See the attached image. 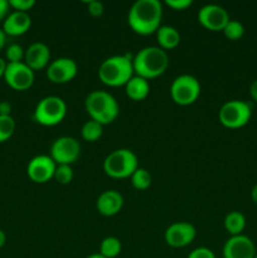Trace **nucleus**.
<instances>
[{
  "mask_svg": "<svg viewBox=\"0 0 257 258\" xmlns=\"http://www.w3.org/2000/svg\"><path fill=\"white\" fill-rule=\"evenodd\" d=\"M163 18V5L159 0H138L131 5L127 23L131 29L140 35L156 33Z\"/></svg>",
  "mask_w": 257,
  "mask_h": 258,
  "instance_id": "obj_1",
  "label": "nucleus"
},
{
  "mask_svg": "<svg viewBox=\"0 0 257 258\" xmlns=\"http://www.w3.org/2000/svg\"><path fill=\"white\" fill-rule=\"evenodd\" d=\"M134 73L151 80L163 75L169 67V55L166 50L156 45H150L139 50L133 58Z\"/></svg>",
  "mask_w": 257,
  "mask_h": 258,
  "instance_id": "obj_2",
  "label": "nucleus"
},
{
  "mask_svg": "<svg viewBox=\"0 0 257 258\" xmlns=\"http://www.w3.org/2000/svg\"><path fill=\"white\" fill-rule=\"evenodd\" d=\"M134 76L133 58L128 54L112 55L103 60L98 67V78L110 87L125 86Z\"/></svg>",
  "mask_w": 257,
  "mask_h": 258,
  "instance_id": "obj_3",
  "label": "nucleus"
},
{
  "mask_svg": "<svg viewBox=\"0 0 257 258\" xmlns=\"http://www.w3.org/2000/svg\"><path fill=\"white\" fill-rule=\"evenodd\" d=\"M85 107L91 120L97 121L101 125L113 122L120 113L117 101L107 91L96 90L88 93L85 100Z\"/></svg>",
  "mask_w": 257,
  "mask_h": 258,
  "instance_id": "obj_4",
  "label": "nucleus"
},
{
  "mask_svg": "<svg viewBox=\"0 0 257 258\" xmlns=\"http://www.w3.org/2000/svg\"><path fill=\"white\" fill-rule=\"evenodd\" d=\"M139 168V159L130 149H116L103 160V171L113 179L130 178Z\"/></svg>",
  "mask_w": 257,
  "mask_h": 258,
  "instance_id": "obj_5",
  "label": "nucleus"
},
{
  "mask_svg": "<svg viewBox=\"0 0 257 258\" xmlns=\"http://www.w3.org/2000/svg\"><path fill=\"white\" fill-rule=\"evenodd\" d=\"M67 115V103L58 96H47L37 103L34 120L43 126H55Z\"/></svg>",
  "mask_w": 257,
  "mask_h": 258,
  "instance_id": "obj_6",
  "label": "nucleus"
},
{
  "mask_svg": "<svg viewBox=\"0 0 257 258\" xmlns=\"http://www.w3.org/2000/svg\"><path fill=\"white\" fill-rule=\"evenodd\" d=\"M201 95V83L194 76L180 75L174 78L170 86L171 100L180 106H189L196 102Z\"/></svg>",
  "mask_w": 257,
  "mask_h": 258,
  "instance_id": "obj_7",
  "label": "nucleus"
},
{
  "mask_svg": "<svg viewBox=\"0 0 257 258\" xmlns=\"http://www.w3.org/2000/svg\"><path fill=\"white\" fill-rule=\"evenodd\" d=\"M251 106L244 101H227L219 108V122L228 128H239L247 125L251 118Z\"/></svg>",
  "mask_w": 257,
  "mask_h": 258,
  "instance_id": "obj_8",
  "label": "nucleus"
},
{
  "mask_svg": "<svg viewBox=\"0 0 257 258\" xmlns=\"http://www.w3.org/2000/svg\"><path fill=\"white\" fill-rule=\"evenodd\" d=\"M81 145L77 139L72 136H60L55 139L50 145L49 156L54 160L57 165L66 164L71 165L80 158Z\"/></svg>",
  "mask_w": 257,
  "mask_h": 258,
  "instance_id": "obj_9",
  "label": "nucleus"
},
{
  "mask_svg": "<svg viewBox=\"0 0 257 258\" xmlns=\"http://www.w3.org/2000/svg\"><path fill=\"white\" fill-rule=\"evenodd\" d=\"M4 80L13 90L25 91L34 83V71L30 70L24 62L8 63Z\"/></svg>",
  "mask_w": 257,
  "mask_h": 258,
  "instance_id": "obj_10",
  "label": "nucleus"
},
{
  "mask_svg": "<svg viewBox=\"0 0 257 258\" xmlns=\"http://www.w3.org/2000/svg\"><path fill=\"white\" fill-rule=\"evenodd\" d=\"M197 236V229L189 222H175L166 228L164 239L166 244L173 248H183L194 241Z\"/></svg>",
  "mask_w": 257,
  "mask_h": 258,
  "instance_id": "obj_11",
  "label": "nucleus"
},
{
  "mask_svg": "<svg viewBox=\"0 0 257 258\" xmlns=\"http://www.w3.org/2000/svg\"><path fill=\"white\" fill-rule=\"evenodd\" d=\"M229 20L227 10L218 4H206L198 12V22L212 32L223 30Z\"/></svg>",
  "mask_w": 257,
  "mask_h": 258,
  "instance_id": "obj_12",
  "label": "nucleus"
},
{
  "mask_svg": "<svg viewBox=\"0 0 257 258\" xmlns=\"http://www.w3.org/2000/svg\"><path fill=\"white\" fill-rule=\"evenodd\" d=\"M78 66L72 58L60 57L52 60L47 67V77L50 82L63 85L77 76Z\"/></svg>",
  "mask_w": 257,
  "mask_h": 258,
  "instance_id": "obj_13",
  "label": "nucleus"
},
{
  "mask_svg": "<svg viewBox=\"0 0 257 258\" xmlns=\"http://www.w3.org/2000/svg\"><path fill=\"white\" fill-rule=\"evenodd\" d=\"M57 164L49 155H37L28 163L27 174L34 183L43 184L54 176Z\"/></svg>",
  "mask_w": 257,
  "mask_h": 258,
  "instance_id": "obj_14",
  "label": "nucleus"
},
{
  "mask_svg": "<svg viewBox=\"0 0 257 258\" xmlns=\"http://www.w3.org/2000/svg\"><path fill=\"white\" fill-rule=\"evenodd\" d=\"M256 246L244 234L231 236L223 246V258H254Z\"/></svg>",
  "mask_w": 257,
  "mask_h": 258,
  "instance_id": "obj_15",
  "label": "nucleus"
},
{
  "mask_svg": "<svg viewBox=\"0 0 257 258\" xmlns=\"http://www.w3.org/2000/svg\"><path fill=\"white\" fill-rule=\"evenodd\" d=\"M24 63L32 71H40L50 63V49L45 43L34 42L25 49Z\"/></svg>",
  "mask_w": 257,
  "mask_h": 258,
  "instance_id": "obj_16",
  "label": "nucleus"
},
{
  "mask_svg": "<svg viewBox=\"0 0 257 258\" xmlns=\"http://www.w3.org/2000/svg\"><path fill=\"white\" fill-rule=\"evenodd\" d=\"M32 25V18L28 13L14 12L9 13L3 23V32L7 35L18 37V35L25 34Z\"/></svg>",
  "mask_w": 257,
  "mask_h": 258,
  "instance_id": "obj_17",
  "label": "nucleus"
},
{
  "mask_svg": "<svg viewBox=\"0 0 257 258\" xmlns=\"http://www.w3.org/2000/svg\"><path fill=\"white\" fill-rule=\"evenodd\" d=\"M123 206V197L117 190H105L98 196L96 208L105 217L116 216Z\"/></svg>",
  "mask_w": 257,
  "mask_h": 258,
  "instance_id": "obj_18",
  "label": "nucleus"
},
{
  "mask_svg": "<svg viewBox=\"0 0 257 258\" xmlns=\"http://www.w3.org/2000/svg\"><path fill=\"white\" fill-rule=\"evenodd\" d=\"M125 91L127 97L133 101H143L149 96L150 85H149L148 80L134 75L125 85Z\"/></svg>",
  "mask_w": 257,
  "mask_h": 258,
  "instance_id": "obj_19",
  "label": "nucleus"
},
{
  "mask_svg": "<svg viewBox=\"0 0 257 258\" xmlns=\"http://www.w3.org/2000/svg\"><path fill=\"white\" fill-rule=\"evenodd\" d=\"M156 40L161 49H173L180 43V34L176 28L171 25H160V28L156 30Z\"/></svg>",
  "mask_w": 257,
  "mask_h": 258,
  "instance_id": "obj_20",
  "label": "nucleus"
},
{
  "mask_svg": "<svg viewBox=\"0 0 257 258\" xmlns=\"http://www.w3.org/2000/svg\"><path fill=\"white\" fill-rule=\"evenodd\" d=\"M224 228L228 232L231 236H238L242 234L244 227H246V217L241 213V212H229L226 217H224Z\"/></svg>",
  "mask_w": 257,
  "mask_h": 258,
  "instance_id": "obj_21",
  "label": "nucleus"
},
{
  "mask_svg": "<svg viewBox=\"0 0 257 258\" xmlns=\"http://www.w3.org/2000/svg\"><path fill=\"white\" fill-rule=\"evenodd\" d=\"M121 249H122V246H121L120 239L117 237L108 236L101 242L98 253L105 258H115L121 253Z\"/></svg>",
  "mask_w": 257,
  "mask_h": 258,
  "instance_id": "obj_22",
  "label": "nucleus"
},
{
  "mask_svg": "<svg viewBox=\"0 0 257 258\" xmlns=\"http://www.w3.org/2000/svg\"><path fill=\"white\" fill-rule=\"evenodd\" d=\"M103 133V125H101L100 122L95 120H88L86 121L82 125L81 128V136H82L83 140L88 141V143H95L98 139L102 136Z\"/></svg>",
  "mask_w": 257,
  "mask_h": 258,
  "instance_id": "obj_23",
  "label": "nucleus"
},
{
  "mask_svg": "<svg viewBox=\"0 0 257 258\" xmlns=\"http://www.w3.org/2000/svg\"><path fill=\"white\" fill-rule=\"evenodd\" d=\"M131 178V184L138 190H145L151 185V175L146 169L138 168L134 171Z\"/></svg>",
  "mask_w": 257,
  "mask_h": 258,
  "instance_id": "obj_24",
  "label": "nucleus"
},
{
  "mask_svg": "<svg viewBox=\"0 0 257 258\" xmlns=\"http://www.w3.org/2000/svg\"><path fill=\"white\" fill-rule=\"evenodd\" d=\"M15 131V121L12 116L0 115V143H5Z\"/></svg>",
  "mask_w": 257,
  "mask_h": 258,
  "instance_id": "obj_25",
  "label": "nucleus"
},
{
  "mask_svg": "<svg viewBox=\"0 0 257 258\" xmlns=\"http://www.w3.org/2000/svg\"><path fill=\"white\" fill-rule=\"evenodd\" d=\"M222 32L224 33L226 38H228L229 40H237L244 34V27L238 20H229Z\"/></svg>",
  "mask_w": 257,
  "mask_h": 258,
  "instance_id": "obj_26",
  "label": "nucleus"
},
{
  "mask_svg": "<svg viewBox=\"0 0 257 258\" xmlns=\"http://www.w3.org/2000/svg\"><path fill=\"white\" fill-rule=\"evenodd\" d=\"M53 178L62 185H67L72 181L73 179V169L71 165H66V164H59L57 165L54 171V176Z\"/></svg>",
  "mask_w": 257,
  "mask_h": 258,
  "instance_id": "obj_27",
  "label": "nucleus"
},
{
  "mask_svg": "<svg viewBox=\"0 0 257 258\" xmlns=\"http://www.w3.org/2000/svg\"><path fill=\"white\" fill-rule=\"evenodd\" d=\"M25 50L23 49L22 45L13 43L5 50V57H7L8 63H19L24 60Z\"/></svg>",
  "mask_w": 257,
  "mask_h": 258,
  "instance_id": "obj_28",
  "label": "nucleus"
},
{
  "mask_svg": "<svg viewBox=\"0 0 257 258\" xmlns=\"http://www.w3.org/2000/svg\"><path fill=\"white\" fill-rule=\"evenodd\" d=\"M9 5L17 12L28 13L35 5V0H9Z\"/></svg>",
  "mask_w": 257,
  "mask_h": 258,
  "instance_id": "obj_29",
  "label": "nucleus"
},
{
  "mask_svg": "<svg viewBox=\"0 0 257 258\" xmlns=\"http://www.w3.org/2000/svg\"><path fill=\"white\" fill-rule=\"evenodd\" d=\"M188 258H216V254H214V252L211 248L198 247V248H194L188 254Z\"/></svg>",
  "mask_w": 257,
  "mask_h": 258,
  "instance_id": "obj_30",
  "label": "nucleus"
},
{
  "mask_svg": "<svg viewBox=\"0 0 257 258\" xmlns=\"http://www.w3.org/2000/svg\"><path fill=\"white\" fill-rule=\"evenodd\" d=\"M87 9L88 13L95 18L101 17V15L103 14V12H105V7H103L102 3L98 2V0H90L87 4Z\"/></svg>",
  "mask_w": 257,
  "mask_h": 258,
  "instance_id": "obj_31",
  "label": "nucleus"
},
{
  "mask_svg": "<svg viewBox=\"0 0 257 258\" xmlns=\"http://www.w3.org/2000/svg\"><path fill=\"white\" fill-rule=\"evenodd\" d=\"M165 4L174 10H185L186 8L191 7V0H166Z\"/></svg>",
  "mask_w": 257,
  "mask_h": 258,
  "instance_id": "obj_32",
  "label": "nucleus"
},
{
  "mask_svg": "<svg viewBox=\"0 0 257 258\" xmlns=\"http://www.w3.org/2000/svg\"><path fill=\"white\" fill-rule=\"evenodd\" d=\"M10 5L8 0H0V22L5 20V18L9 14Z\"/></svg>",
  "mask_w": 257,
  "mask_h": 258,
  "instance_id": "obj_33",
  "label": "nucleus"
},
{
  "mask_svg": "<svg viewBox=\"0 0 257 258\" xmlns=\"http://www.w3.org/2000/svg\"><path fill=\"white\" fill-rule=\"evenodd\" d=\"M10 112H12V105L7 101H2L0 102V115L10 116Z\"/></svg>",
  "mask_w": 257,
  "mask_h": 258,
  "instance_id": "obj_34",
  "label": "nucleus"
},
{
  "mask_svg": "<svg viewBox=\"0 0 257 258\" xmlns=\"http://www.w3.org/2000/svg\"><path fill=\"white\" fill-rule=\"evenodd\" d=\"M249 95H251L252 100L257 102V80L253 81L251 86H249Z\"/></svg>",
  "mask_w": 257,
  "mask_h": 258,
  "instance_id": "obj_35",
  "label": "nucleus"
},
{
  "mask_svg": "<svg viewBox=\"0 0 257 258\" xmlns=\"http://www.w3.org/2000/svg\"><path fill=\"white\" fill-rule=\"evenodd\" d=\"M5 42H7V34H5V33L3 32L2 28H0V50L4 48Z\"/></svg>",
  "mask_w": 257,
  "mask_h": 258,
  "instance_id": "obj_36",
  "label": "nucleus"
},
{
  "mask_svg": "<svg viewBox=\"0 0 257 258\" xmlns=\"http://www.w3.org/2000/svg\"><path fill=\"white\" fill-rule=\"evenodd\" d=\"M7 66H8V62H5L3 58H0V77H4V73H5V70H7Z\"/></svg>",
  "mask_w": 257,
  "mask_h": 258,
  "instance_id": "obj_37",
  "label": "nucleus"
},
{
  "mask_svg": "<svg viewBox=\"0 0 257 258\" xmlns=\"http://www.w3.org/2000/svg\"><path fill=\"white\" fill-rule=\"evenodd\" d=\"M251 198L254 204H257V184H254L251 189Z\"/></svg>",
  "mask_w": 257,
  "mask_h": 258,
  "instance_id": "obj_38",
  "label": "nucleus"
},
{
  "mask_svg": "<svg viewBox=\"0 0 257 258\" xmlns=\"http://www.w3.org/2000/svg\"><path fill=\"white\" fill-rule=\"evenodd\" d=\"M5 242H7V236H5V232L3 229H0V248L4 247Z\"/></svg>",
  "mask_w": 257,
  "mask_h": 258,
  "instance_id": "obj_39",
  "label": "nucleus"
},
{
  "mask_svg": "<svg viewBox=\"0 0 257 258\" xmlns=\"http://www.w3.org/2000/svg\"><path fill=\"white\" fill-rule=\"evenodd\" d=\"M86 258H105V257L101 256L100 253H92V254H90V256H87Z\"/></svg>",
  "mask_w": 257,
  "mask_h": 258,
  "instance_id": "obj_40",
  "label": "nucleus"
},
{
  "mask_svg": "<svg viewBox=\"0 0 257 258\" xmlns=\"http://www.w3.org/2000/svg\"><path fill=\"white\" fill-rule=\"evenodd\" d=\"M254 258H257V253H256V256H254Z\"/></svg>",
  "mask_w": 257,
  "mask_h": 258,
  "instance_id": "obj_41",
  "label": "nucleus"
}]
</instances>
